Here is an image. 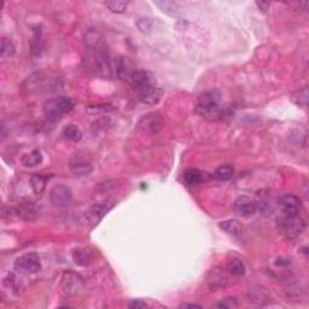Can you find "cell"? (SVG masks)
Listing matches in <instances>:
<instances>
[{
  "label": "cell",
  "instance_id": "obj_29",
  "mask_svg": "<svg viewBox=\"0 0 309 309\" xmlns=\"http://www.w3.org/2000/svg\"><path fill=\"white\" fill-rule=\"evenodd\" d=\"M154 4L159 7L163 12L168 13L170 16H178V10L179 5L175 1H154Z\"/></svg>",
  "mask_w": 309,
  "mask_h": 309
},
{
  "label": "cell",
  "instance_id": "obj_20",
  "mask_svg": "<svg viewBox=\"0 0 309 309\" xmlns=\"http://www.w3.org/2000/svg\"><path fill=\"white\" fill-rule=\"evenodd\" d=\"M204 178H206V173L201 172L198 169H194V168H190L184 174V181L188 186L198 185V184H201L204 180Z\"/></svg>",
  "mask_w": 309,
  "mask_h": 309
},
{
  "label": "cell",
  "instance_id": "obj_34",
  "mask_svg": "<svg viewBox=\"0 0 309 309\" xmlns=\"http://www.w3.org/2000/svg\"><path fill=\"white\" fill-rule=\"evenodd\" d=\"M219 308H225V309H232L238 307V302L234 297H226L217 305Z\"/></svg>",
  "mask_w": 309,
  "mask_h": 309
},
{
  "label": "cell",
  "instance_id": "obj_21",
  "mask_svg": "<svg viewBox=\"0 0 309 309\" xmlns=\"http://www.w3.org/2000/svg\"><path fill=\"white\" fill-rule=\"evenodd\" d=\"M42 162V154L40 150H33L29 154H23L21 158V163L27 168H34L39 166Z\"/></svg>",
  "mask_w": 309,
  "mask_h": 309
},
{
  "label": "cell",
  "instance_id": "obj_2",
  "mask_svg": "<svg viewBox=\"0 0 309 309\" xmlns=\"http://www.w3.org/2000/svg\"><path fill=\"white\" fill-rule=\"evenodd\" d=\"M74 109V102L69 97H58L50 100L45 106V111L49 119L57 120L61 115L69 113Z\"/></svg>",
  "mask_w": 309,
  "mask_h": 309
},
{
  "label": "cell",
  "instance_id": "obj_14",
  "mask_svg": "<svg viewBox=\"0 0 309 309\" xmlns=\"http://www.w3.org/2000/svg\"><path fill=\"white\" fill-rule=\"evenodd\" d=\"M256 203V208L260 210V213L265 216H270L273 213V204H272L271 194L266 190L258 191L257 192V199L255 201Z\"/></svg>",
  "mask_w": 309,
  "mask_h": 309
},
{
  "label": "cell",
  "instance_id": "obj_18",
  "mask_svg": "<svg viewBox=\"0 0 309 309\" xmlns=\"http://www.w3.org/2000/svg\"><path fill=\"white\" fill-rule=\"evenodd\" d=\"M51 175L47 174H34L33 177L31 178V186L33 188V192L36 194V196H41L44 193L45 188H46L47 181L50 180Z\"/></svg>",
  "mask_w": 309,
  "mask_h": 309
},
{
  "label": "cell",
  "instance_id": "obj_28",
  "mask_svg": "<svg viewBox=\"0 0 309 309\" xmlns=\"http://www.w3.org/2000/svg\"><path fill=\"white\" fill-rule=\"evenodd\" d=\"M115 106L111 104H97V105H89L86 108V111L92 115H99V114L113 113L115 111Z\"/></svg>",
  "mask_w": 309,
  "mask_h": 309
},
{
  "label": "cell",
  "instance_id": "obj_5",
  "mask_svg": "<svg viewBox=\"0 0 309 309\" xmlns=\"http://www.w3.org/2000/svg\"><path fill=\"white\" fill-rule=\"evenodd\" d=\"M206 280L208 286L212 290H221L227 286L230 278H228L227 272L223 270V268L214 267L208 271Z\"/></svg>",
  "mask_w": 309,
  "mask_h": 309
},
{
  "label": "cell",
  "instance_id": "obj_33",
  "mask_svg": "<svg viewBox=\"0 0 309 309\" xmlns=\"http://www.w3.org/2000/svg\"><path fill=\"white\" fill-rule=\"evenodd\" d=\"M137 27L140 31L144 34L150 33L151 28H153V22L149 18H139L137 21Z\"/></svg>",
  "mask_w": 309,
  "mask_h": 309
},
{
  "label": "cell",
  "instance_id": "obj_6",
  "mask_svg": "<svg viewBox=\"0 0 309 309\" xmlns=\"http://www.w3.org/2000/svg\"><path fill=\"white\" fill-rule=\"evenodd\" d=\"M62 289L66 295H77L84 287V280L79 274L74 273V272H65L62 276Z\"/></svg>",
  "mask_w": 309,
  "mask_h": 309
},
{
  "label": "cell",
  "instance_id": "obj_23",
  "mask_svg": "<svg viewBox=\"0 0 309 309\" xmlns=\"http://www.w3.org/2000/svg\"><path fill=\"white\" fill-rule=\"evenodd\" d=\"M31 55L39 56L40 51L42 49V29L41 27H36L33 29V35H31Z\"/></svg>",
  "mask_w": 309,
  "mask_h": 309
},
{
  "label": "cell",
  "instance_id": "obj_24",
  "mask_svg": "<svg viewBox=\"0 0 309 309\" xmlns=\"http://www.w3.org/2000/svg\"><path fill=\"white\" fill-rule=\"evenodd\" d=\"M226 267H227V271L230 272V273L234 274V276L241 277V276H244V273H245V266H244L243 261L238 257L230 258V260L227 261Z\"/></svg>",
  "mask_w": 309,
  "mask_h": 309
},
{
  "label": "cell",
  "instance_id": "obj_31",
  "mask_svg": "<svg viewBox=\"0 0 309 309\" xmlns=\"http://www.w3.org/2000/svg\"><path fill=\"white\" fill-rule=\"evenodd\" d=\"M105 6L114 13H124L128 7V1H119V0H111L106 1Z\"/></svg>",
  "mask_w": 309,
  "mask_h": 309
},
{
  "label": "cell",
  "instance_id": "obj_3",
  "mask_svg": "<svg viewBox=\"0 0 309 309\" xmlns=\"http://www.w3.org/2000/svg\"><path fill=\"white\" fill-rule=\"evenodd\" d=\"M13 268L17 272H21V273H36L41 268L40 257L35 252L22 255L15 261Z\"/></svg>",
  "mask_w": 309,
  "mask_h": 309
},
{
  "label": "cell",
  "instance_id": "obj_9",
  "mask_svg": "<svg viewBox=\"0 0 309 309\" xmlns=\"http://www.w3.org/2000/svg\"><path fill=\"white\" fill-rule=\"evenodd\" d=\"M234 212L243 217H249L256 213V203L252 198L247 196H241L234 202Z\"/></svg>",
  "mask_w": 309,
  "mask_h": 309
},
{
  "label": "cell",
  "instance_id": "obj_32",
  "mask_svg": "<svg viewBox=\"0 0 309 309\" xmlns=\"http://www.w3.org/2000/svg\"><path fill=\"white\" fill-rule=\"evenodd\" d=\"M291 100L297 105L307 106L308 104V87H303L291 97Z\"/></svg>",
  "mask_w": 309,
  "mask_h": 309
},
{
  "label": "cell",
  "instance_id": "obj_27",
  "mask_svg": "<svg viewBox=\"0 0 309 309\" xmlns=\"http://www.w3.org/2000/svg\"><path fill=\"white\" fill-rule=\"evenodd\" d=\"M233 172H234L233 167L226 164V166H221L217 168V169L214 172V174H213V178H214L215 180H219V181L230 180L231 178L233 177Z\"/></svg>",
  "mask_w": 309,
  "mask_h": 309
},
{
  "label": "cell",
  "instance_id": "obj_19",
  "mask_svg": "<svg viewBox=\"0 0 309 309\" xmlns=\"http://www.w3.org/2000/svg\"><path fill=\"white\" fill-rule=\"evenodd\" d=\"M221 94L217 90H212L203 92L202 94L198 95V100H197V105H215V104H220Z\"/></svg>",
  "mask_w": 309,
  "mask_h": 309
},
{
  "label": "cell",
  "instance_id": "obj_12",
  "mask_svg": "<svg viewBox=\"0 0 309 309\" xmlns=\"http://www.w3.org/2000/svg\"><path fill=\"white\" fill-rule=\"evenodd\" d=\"M196 113L203 119L209 120V121H217L222 119V109L220 108V104L215 105H197Z\"/></svg>",
  "mask_w": 309,
  "mask_h": 309
},
{
  "label": "cell",
  "instance_id": "obj_16",
  "mask_svg": "<svg viewBox=\"0 0 309 309\" xmlns=\"http://www.w3.org/2000/svg\"><path fill=\"white\" fill-rule=\"evenodd\" d=\"M93 258H94V252L89 247H79V249L73 251L74 262H75V265L81 266V267L89 266L93 261Z\"/></svg>",
  "mask_w": 309,
  "mask_h": 309
},
{
  "label": "cell",
  "instance_id": "obj_15",
  "mask_svg": "<svg viewBox=\"0 0 309 309\" xmlns=\"http://www.w3.org/2000/svg\"><path fill=\"white\" fill-rule=\"evenodd\" d=\"M129 81L137 90L144 89L146 86L153 85L151 75L145 70H134L129 76Z\"/></svg>",
  "mask_w": 309,
  "mask_h": 309
},
{
  "label": "cell",
  "instance_id": "obj_10",
  "mask_svg": "<svg viewBox=\"0 0 309 309\" xmlns=\"http://www.w3.org/2000/svg\"><path fill=\"white\" fill-rule=\"evenodd\" d=\"M162 94H163V91L156 87L154 85H150V86L138 90L139 100L144 104H148V105H156L161 100Z\"/></svg>",
  "mask_w": 309,
  "mask_h": 309
},
{
  "label": "cell",
  "instance_id": "obj_13",
  "mask_svg": "<svg viewBox=\"0 0 309 309\" xmlns=\"http://www.w3.org/2000/svg\"><path fill=\"white\" fill-rule=\"evenodd\" d=\"M16 213H17V215L21 217V219H23L26 221H31V220H35L36 217H38L39 209H38V207L35 206L34 202L26 201L18 204L17 209H16Z\"/></svg>",
  "mask_w": 309,
  "mask_h": 309
},
{
  "label": "cell",
  "instance_id": "obj_1",
  "mask_svg": "<svg viewBox=\"0 0 309 309\" xmlns=\"http://www.w3.org/2000/svg\"><path fill=\"white\" fill-rule=\"evenodd\" d=\"M277 227H278V231L287 239H296L305 232L306 222L300 216V214L294 215V216L283 215L277 221Z\"/></svg>",
  "mask_w": 309,
  "mask_h": 309
},
{
  "label": "cell",
  "instance_id": "obj_22",
  "mask_svg": "<svg viewBox=\"0 0 309 309\" xmlns=\"http://www.w3.org/2000/svg\"><path fill=\"white\" fill-rule=\"evenodd\" d=\"M219 227L221 230L225 231L226 233L233 234V236H238V234H241L242 231H243V225H242L238 220L234 219L222 221V222L219 223Z\"/></svg>",
  "mask_w": 309,
  "mask_h": 309
},
{
  "label": "cell",
  "instance_id": "obj_7",
  "mask_svg": "<svg viewBox=\"0 0 309 309\" xmlns=\"http://www.w3.org/2000/svg\"><path fill=\"white\" fill-rule=\"evenodd\" d=\"M114 204L115 203H113V202H103V203H98L91 207L89 212L86 213L87 223L91 225V227L97 225L103 219L104 215L114 207Z\"/></svg>",
  "mask_w": 309,
  "mask_h": 309
},
{
  "label": "cell",
  "instance_id": "obj_30",
  "mask_svg": "<svg viewBox=\"0 0 309 309\" xmlns=\"http://www.w3.org/2000/svg\"><path fill=\"white\" fill-rule=\"evenodd\" d=\"M0 55L2 58L12 57L15 55V45L12 44L11 40L7 38L1 39V45H0Z\"/></svg>",
  "mask_w": 309,
  "mask_h": 309
},
{
  "label": "cell",
  "instance_id": "obj_17",
  "mask_svg": "<svg viewBox=\"0 0 309 309\" xmlns=\"http://www.w3.org/2000/svg\"><path fill=\"white\" fill-rule=\"evenodd\" d=\"M70 169L75 175L84 177V175H89L92 172L93 167L90 161L80 157V158H75L70 162Z\"/></svg>",
  "mask_w": 309,
  "mask_h": 309
},
{
  "label": "cell",
  "instance_id": "obj_26",
  "mask_svg": "<svg viewBox=\"0 0 309 309\" xmlns=\"http://www.w3.org/2000/svg\"><path fill=\"white\" fill-rule=\"evenodd\" d=\"M63 135H64L65 139L70 140V142H80L82 138V132L79 127L75 124H68L63 128Z\"/></svg>",
  "mask_w": 309,
  "mask_h": 309
},
{
  "label": "cell",
  "instance_id": "obj_37",
  "mask_svg": "<svg viewBox=\"0 0 309 309\" xmlns=\"http://www.w3.org/2000/svg\"><path fill=\"white\" fill-rule=\"evenodd\" d=\"M180 309H187V308H202V306L194 305V303H183L179 306Z\"/></svg>",
  "mask_w": 309,
  "mask_h": 309
},
{
  "label": "cell",
  "instance_id": "obj_11",
  "mask_svg": "<svg viewBox=\"0 0 309 309\" xmlns=\"http://www.w3.org/2000/svg\"><path fill=\"white\" fill-rule=\"evenodd\" d=\"M140 127L149 132L150 134H156L159 130L163 128V120L161 116L156 115V114H150V115H146L144 119L140 121Z\"/></svg>",
  "mask_w": 309,
  "mask_h": 309
},
{
  "label": "cell",
  "instance_id": "obj_4",
  "mask_svg": "<svg viewBox=\"0 0 309 309\" xmlns=\"http://www.w3.org/2000/svg\"><path fill=\"white\" fill-rule=\"evenodd\" d=\"M50 201L55 207L65 208L73 201V193L68 186L57 185L50 191Z\"/></svg>",
  "mask_w": 309,
  "mask_h": 309
},
{
  "label": "cell",
  "instance_id": "obj_25",
  "mask_svg": "<svg viewBox=\"0 0 309 309\" xmlns=\"http://www.w3.org/2000/svg\"><path fill=\"white\" fill-rule=\"evenodd\" d=\"M249 298L251 302L256 303V305H266V303L270 301V296H268V294L266 292V290L261 289V287L250 289Z\"/></svg>",
  "mask_w": 309,
  "mask_h": 309
},
{
  "label": "cell",
  "instance_id": "obj_8",
  "mask_svg": "<svg viewBox=\"0 0 309 309\" xmlns=\"http://www.w3.org/2000/svg\"><path fill=\"white\" fill-rule=\"evenodd\" d=\"M278 206L283 215L294 216L300 213L301 199L294 194H286V196H281L280 198H278Z\"/></svg>",
  "mask_w": 309,
  "mask_h": 309
},
{
  "label": "cell",
  "instance_id": "obj_36",
  "mask_svg": "<svg viewBox=\"0 0 309 309\" xmlns=\"http://www.w3.org/2000/svg\"><path fill=\"white\" fill-rule=\"evenodd\" d=\"M256 6H257L260 10H262L263 12H266L268 9H270L271 2H262V1L260 2V1H256Z\"/></svg>",
  "mask_w": 309,
  "mask_h": 309
},
{
  "label": "cell",
  "instance_id": "obj_35",
  "mask_svg": "<svg viewBox=\"0 0 309 309\" xmlns=\"http://www.w3.org/2000/svg\"><path fill=\"white\" fill-rule=\"evenodd\" d=\"M129 308L133 309H144V308H148V305L142 300H138V301H133V302L129 303Z\"/></svg>",
  "mask_w": 309,
  "mask_h": 309
}]
</instances>
